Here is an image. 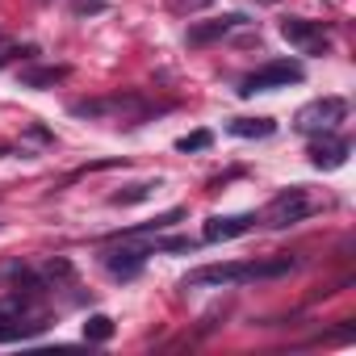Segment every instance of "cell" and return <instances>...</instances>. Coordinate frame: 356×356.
I'll list each match as a JSON object with an SVG mask.
<instances>
[{
  "instance_id": "obj_2",
  "label": "cell",
  "mask_w": 356,
  "mask_h": 356,
  "mask_svg": "<svg viewBox=\"0 0 356 356\" xmlns=\"http://www.w3.org/2000/svg\"><path fill=\"white\" fill-rule=\"evenodd\" d=\"M302 80H306V67H302V63H293V59H273V63H264L260 72L243 76L239 97H252V92H273V88H289V84H302Z\"/></svg>"
},
{
  "instance_id": "obj_11",
  "label": "cell",
  "mask_w": 356,
  "mask_h": 356,
  "mask_svg": "<svg viewBox=\"0 0 356 356\" xmlns=\"http://www.w3.org/2000/svg\"><path fill=\"white\" fill-rule=\"evenodd\" d=\"M227 130L235 138H268L277 130V122L273 118H235V122H227Z\"/></svg>"
},
{
  "instance_id": "obj_18",
  "label": "cell",
  "mask_w": 356,
  "mask_h": 356,
  "mask_svg": "<svg viewBox=\"0 0 356 356\" xmlns=\"http://www.w3.org/2000/svg\"><path fill=\"white\" fill-rule=\"evenodd\" d=\"M268 5H273V0H268Z\"/></svg>"
},
{
  "instance_id": "obj_7",
  "label": "cell",
  "mask_w": 356,
  "mask_h": 356,
  "mask_svg": "<svg viewBox=\"0 0 356 356\" xmlns=\"http://www.w3.org/2000/svg\"><path fill=\"white\" fill-rule=\"evenodd\" d=\"M306 155H310V163H314V168H327V172H331V168H343V163H348L352 143H348V138H335V134L327 130V134H318V138L310 143V151H306Z\"/></svg>"
},
{
  "instance_id": "obj_3",
  "label": "cell",
  "mask_w": 356,
  "mask_h": 356,
  "mask_svg": "<svg viewBox=\"0 0 356 356\" xmlns=\"http://www.w3.org/2000/svg\"><path fill=\"white\" fill-rule=\"evenodd\" d=\"M343 118H348V101L343 97H318V101H310V105H302L293 113V130H302V134H327Z\"/></svg>"
},
{
  "instance_id": "obj_6",
  "label": "cell",
  "mask_w": 356,
  "mask_h": 356,
  "mask_svg": "<svg viewBox=\"0 0 356 356\" xmlns=\"http://www.w3.org/2000/svg\"><path fill=\"white\" fill-rule=\"evenodd\" d=\"M147 256H155L151 252V243H122V248H113V252H105L101 256V264L109 268V277H134L143 264H147Z\"/></svg>"
},
{
  "instance_id": "obj_4",
  "label": "cell",
  "mask_w": 356,
  "mask_h": 356,
  "mask_svg": "<svg viewBox=\"0 0 356 356\" xmlns=\"http://www.w3.org/2000/svg\"><path fill=\"white\" fill-rule=\"evenodd\" d=\"M310 210H314V206H310L306 189H285L281 197L268 202V210L260 214V222H264V227H293V222H302Z\"/></svg>"
},
{
  "instance_id": "obj_14",
  "label": "cell",
  "mask_w": 356,
  "mask_h": 356,
  "mask_svg": "<svg viewBox=\"0 0 356 356\" xmlns=\"http://www.w3.org/2000/svg\"><path fill=\"white\" fill-rule=\"evenodd\" d=\"M210 143H214V134H210V130H193V134H185V138H176V151L189 155V151H206Z\"/></svg>"
},
{
  "instance_id": "obj_15",
  "label": "cell",
  "mask_w": 356,
  "mask_h": 356,
  "mask_svg": "<svg viewBox=\"0 0 356 356\" xmlns=\"http://www.w3.org/2000/svg\"><path fill=\"white\" fill-rule=\"evenodd\" d=\"M214 0H172V9L176 13H197V9H210Z\"/></svg>"
},
{
  "instance_id": "obj_1",
  "label": "cell",
  "mask_w": 356,
  "mask_h": 356,
  "mask_svg": "<svg viewBox=\"0 0 356 356\" xmlns=\"http://www.w3.org/2000/svg\"><path fill=\"white\" fill-rule=\"evenodd\" d=\"M293 273V260H239V264H206L193 268L181 285L185 289H222V285H243V281H268V277H285Z\"/></svg>"
},
{
  "instance_id": "obj_5",
  "label": "cell",
  "mask_w": 356,
  "mask_h": 356,
  "mask_svg": "<svg viewBox=\"0 0 356 356\" xmlns=\"http://www.w3.org/2000/svg\"><path fill=\"white\" fill-rule=\"evenodd\" d=\"M281 38H285L289 47L306 51V55H323V51H327V34H323V26H318V22L285 17V22H281Z\"/></svg>"
},
{
  "instance_id": "obj_13",
  "label": "cell",
  "mask_w": 356,
  "mask_h": 356,
  "mask_svg": "<svg viewBox=\"0 0 356 356\" xmlns=\"http://www.w3.org/2000/svg\"><path fill=\"white\" fill-rule=\"evenodd\" d=\"M105 339H113V318L109 314H92L84 323V343H105Z\"/></svg>"
},
{
  "instance_id": "obj_8",
  "label": "cell",
  "mask_w": 356,
  "mask_h": 356,
  "mask_svg": "<svg viewBox=\"0 0 356 356\" xmlns=\"http://www.w3.org/2000/svg\"><path fill=\"white\" fill-rule=\"evenodd\" d=\"M239 26H248L243 13H227V17H214V22H197V26H189L185 42H189V47H210V42L227 38L231 30H239Z\"/></svg>"
},
{
  "instance_id": "obj_16",
  "label": "cell",
  "mask_w": 356,
  "mask_h": 356,
  "mask_svg": "<svg viewBox=\"0 0 356 356\" xmlns=\"http://www.w3.org/2000/svg\"><path fill=\"white\" fill-rule=\"evenodd\" d=\"M17 55H34V47H5L0 51V67H5L9 59H17Z\"/></svg>"
},
{
  "instance_id": "obj_10",
  "label": "cell",
  "mask_w": 356,
  "mask_h": 356,
  "mask_svg": "<svg viewBox=\"0 0 356 356\" xmlns=\"http://www.w3.org/2000/svg\"><path fill=\"white\" fill-rule=\"evenodd\" d=\"M67 76H72V67L55 63V67H26L17 80H22V88H55V84L67 80Z\"/></svg>"
},
{
  "instance_id": "obj_9",
  "label": "cell",
  "mask_w": 356,
  "mask_h": 356,
  "mask_svg": "<svg viewBox=\"0 0 356 356\" xmlns=\"http://www.w3.org/2000/svg\"><path fill=\"white\" fill-rule=\"evenodd\" d=\"M260 218L256 214H231V218H210L206 222V243H222V239H239V235H248L252 227H256Z\"/></svg>"
},
{
  "instance_id": "obj_12",
  "label": "cell",
  "mask_w": 356,
  "mask_h": 356,
  "mask_svg": "<svg viewBox=\"0 0 356 356\" xmlns=\"http://www.w3.org/2000/svg\"><path fill=\"white\" fill-rule=\"evenodd\" d=\"M155 189H159V181H147V185H130V189L113 193V197H109V206H138V202H147Z\"/></svg>"
},
{
  "instance_id": "obj_17",
  "label": "cell",
  "mask_w": 356,
  "mask_h": 356,
  "mask_svg": "<svg viewBox=\"0 0 356 356\" xmlns=\"http://www.w3.org/2000/svg\"><path fill=\"white\" fill-rule=\"evenodd\" d=\"M105 0H76V13H101Z\"/></svg>"
}]
</instances>
